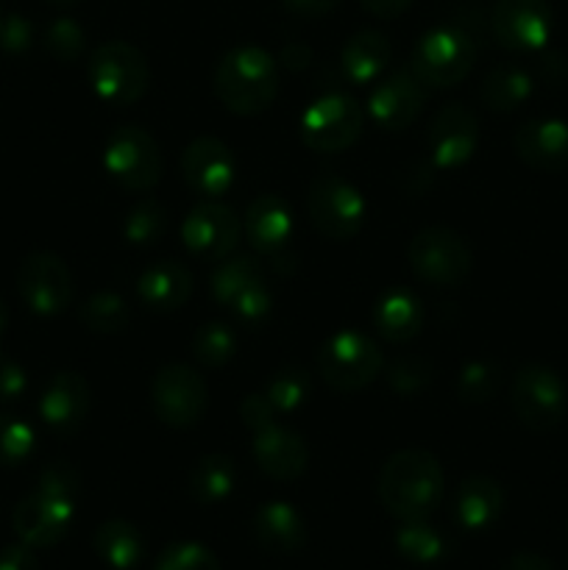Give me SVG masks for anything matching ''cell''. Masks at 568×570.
<instances>
[{
    "mask_svg": "<svg viewBox=\"0 0 568 570\" xmlns=\"http://www.w3.org/2000/svg\"><path fill=\"white\" fill-rule=\"evenodd\" d=\"M182 176L193 193L217 200L234 187L237 159L232 148L215 137H198L182 154Z\"/></svg>",
    "mask_w": 568,
    "mask_h": 570,
    "instance_id": "2e32d148",
    "label": "cell"
},
{
    "mask_svg": "<svg viewBox=\"0 0 568 570\" xmlns=\"http://www.w3.org/2000/svg\"><path fill=\"white\" fill-rule=\"evenodd\" d=\"M89 81L100 100L128 106L148 89L150 67L139 48L128 42H106L89 56Z\"/></svg>",
    "mask_w": 568,
    "mask_h": 570,
    "instance_id": "277c9868",
    "label": "cell"
},
{
    "mask_svg": "<svg viewBox=\"0 0 568 570\" xmlns=\"http://www.w3.org/2000/svg\"><path fill=\"white\" fill-rule=\"evenodd\" d=\"M245 234L256 250L278 256L293 237V215L278 195H259L245 212Z\"/></svg>",
    "mask_w": 568,
    "mask_h": 570,
    "instance_id": "7402d4cb",
    "label": "cell"
},
{
    "mask_svg": "<svg viewBox=\"0 0 568 570\" xmlns=\"http://www.w3.org/2000/svg\"><path fill=\"white\" fill-rule=\"evenodd\" d=\"M139 298L156 312H173L193 295V276L176 262H156L139 276Z\"/></svg>",
    "mask_w": 568,
    "mask_h": 570,
    "instance_id": "cb8c5ba5",
    "label": "cell"
},
{
    "mask_svg": "<svg viewBox=\"0 0 568 570\" xmlns=\"http://www.w3.org/2000/svg\"><path fill=\"white\" fill-rule=\"evenodd\" d=\"M206 384L193 367L167 365L161 367L150 384V404L156 417L167 426L187 429L198 423L206 412Z\"/></svg>",
    "mask_w": 568,
    "mask_h": 570,
    "instance_id": "8fae6325",
    "label": "cell"
},
{
    "mask_svg": "<svg viewBox=\"0 0 568 570\" xmlns=\"http://www.w3.org/2000/svg\"><path fill=\"white\" fill-rule=\"evenodd\" d=\"M17 289L26 306L37 315H59L72 301L70 267L56 254L39 250L22 259L17 271Z\"/></svg>",
    "mask_w": 568,
    "mask_h": 570,
    "instance_id": "7c38bea8",
    "label": "cell"
},
{
    "mask_svg": "<svg viewBox=\"0 0 568 570\" xmlns=\"http://www.w3.org/2000/svg\"><path fill=\"white\" fill-rule=\"evenodd\" d=\"M382 351L360 332H340L317 354V367L334 390H362L382 373Z\"/></svg>",
    "mask_w": 568,
    "mask_h": 570,
    "instance_id": "ba28073f",
    "label": "cell"
},
{
    "mask_svg": "<svg viewBox=\"0 0 568 570\" xmlns=\"http://www.w3.org/2000/svg\"><path fill=\"white\" fill-rule=\"evenodd\" d=\"M215 92L234 115H259L278 92L276 61L256 45L228 50L215 70Z\"/></svg>",
    "mask_w": 568,
    "mask_h": 570,
    "instance_id": "7a4b0ae2",
    "label": "cell"
},
{
    "mask_svg": "<svg viewBox=\"0 0 568 570\" xmlns=\"http://www.w3.org/2000/svg\"><path fill=\"white\" fill-rule=\"evenodd\" d=\"M232 312L239 317V321L248 323V326H256L259 321H265L267 312H271V293H267L265 282L245 289V293L234 301Z\"/></svg>",
    "mask_w": 568,
    "mask_h": 570,
    "instance_id": "b9f144b4",
    "label": "cell"
},
{
    "mask_svg": "<svg viewBox=\"0 0 568 570\" xmlns=\"http://www.w3.org/2000/svg\"><path fill=\"white\" fill-rule=\"evenodd\" d=\"M421 301L410 289H390L373 306V326L390 343H407L421 332Z\"/></svg>",
    "mask_w": 568,
    "mask_h": 570,
    "instance_id": "d4e9b609",
    "label": "cell"
},
{
    "mask_svg": "<svg viewBox=\"0 0 568 570\" xmlns=\"http://www.w3.org/2000/svg\"><path fill=\"white\" fill-rule=\"evenodd\" d=\"M37 490H45V493H53V495H61V499L76 501L78 473L72 471L70 465H65V462H56V465L45 468V473H42V479H39Z\"/></svg>",
    "mask_w": 568,
    "mask_h": 570,
    "instance_id": "7bdbcfd3",
    "label": "cell"
},
{
    "mask_svg": "<svg viewBox=\"0 0 568 570\" xmlns=\"http://www.w3.org/2000/svg\"><path fill=\"white\" fill-rule=\"evenodd\" d=\"M239 415H243L245 426H248L251 432H256V429L273 423V415H276V412L267 404L265 395H248V399L243 401V406H239Z\"/></svg>",
    "mask_w": 568,
    "mask_h": 570,
    "instance_id": "bcb514c9",
    "label": "cell"
},
{
    "mask_svg": "<svg viewBox=\"0 0 568 570\" xmlns=\"http://www.w3.org/2000/svg\"><path fill=\"white\" fill-rule=\"evenodd\" d=\"M165 228H167V212L161 209V204H156V200H139V204L128 212L123 234H126V239L131 245L145 248V245L159 243Z\"/></svg>",
    "mask_w": 568,
    "mask_h": 570,
    "instance_id": "d590c367",
    "label": "cell"
},
{
    "mask_svg": "<svg viewBox=\"0 0 568 570\" xmlns=\"http://www.w3.org/2000/svg\"><path fill=\"white\" fill-rule=\"evenodd\" d=\"M479 145V122L471 109L449 104L429 128V156L438 170H457L473 156Z\"/></svg>",
    "mask_w": 568,
    "mask_h": 570,
    "instance_id": "ac0fdd59",
    "label": "cell"
},
{
    "mask_svg": "<svg viewBox=\"0 0 568 570\" xmlns=\"http://www.w3.org/2000/svg\"><path fill=\"white\" fill-rule=\"evenodd\" d=\"M501 376L499 367L488 360H473L468 362L460 371V379H457V393H460L462 401L468 404H484L496 395L499 390Z\"/></svg>",
    "mask_w": 568,
    "mask_h": 570,
    "instance_id": "8d00e7d4",
    "label": "cell"
},
{
    "mask_svg": "<svg viewBox=\"0 0 568 570\" xmlns=\"http://www.w3.org/2000/svg\"><path fill=\"white\" fill-rule=\"evenodd\" d=\"M154 570H221V562L200 543H173L156 557Z\"/></svg>",
    "mask_w": 568,
    "mask_h": 570,
    "instance_id": "f35d334b",
    "label": "cell"
},
{
    "mask_svg": "<svg viewBox=\"0 0 568 570\" xmlns=\"http://www.w3.org/2000/svg\"><path fill=\"white\" fill-rule=\"evenodd\" d=\"M362 9L371 11L373 17H382V20H393V17L404 14L412 6V0H360Z\"/></svg>",
    "mask_w": 568,
    "mask_h": 570,
    "instance_id": "681fc988",
    "label": "cell"
},
{
    "mask_svg": "<svg viewBox=\"0 0 568 570\" xmlns=\"http://www.w3.org/2000/svg\"><path fill=\"white\" fill-rule=\"evenodd\" d=\"M306 395H310V379L301 367H282L265 387L267 404L273 406V412H284V415L298 412Z\"/></svg>",
    "mask_w": 568,
    "mask_h": 570,
    "instance_id": "d6a6232c",
    "label": "cell"
},
{
    "mask_svg": "<svg viewBox=\"0 0 568 570\" xmlns=\"http://www.w3.org/2000/svg\"><path fill=\"white\" fill-rule=\"evenodd\" d=\"M0 570H39L31 546H6L0 551Z\"/></svg>",
    "mask_w": 568,
    "mask_h": 570,
    "instance_id": "7dc6e473",
    "label": "cell"
},
{
    "mask_svg": "<svg viewBox=\"0 0 568 570\" xmlns=\"http://www.w3.org/2000/svg\"><path fill=\"white\" fill-rule=\"evenodd\" d=\"M254 460L262 471L278 482H293L306 471L310 451L306 443L287 426L276 421L254 432Z\"/></svg>",
    "mask_w": 568,
    "mask_h": 570,
    "instance_id": "d6986e66",
    "label": "cell"
},
{
    "mask_svg": "<svg viewBox=\"0 0 568 570\" xmlns=\"http://www.w3.org/2000/svg\"><path fill=\"white\" fill-rule=\"evenodd\" d=\"M512 412L532 432H549L566 415V387L551 367L527 365L512 382Z\"/></svg>",
    "mask_w": 568,
    "mask_h": 570,
    "instance_id": "30bf717a",
    "label": "cell"
},
{
    "mask_svg": "<svg viewBox=\"0 0 568 570\" xmlns=\"http://www.w3.org/2000/svg\"><path fill=\"white\" fill-rule=\"evenodd\" d=\"M237 484V465L226 454H206L189 473V490L200 504H221Z\"/></svg>",
    "mask_w": 568,
    "mask_h": 570,
    "instance_id": "f1b7e54d",
    "label": "cell"
},
{
    "mask_svg": "<svg viewBox=\"0 0 568 570\" xmlns=\"http://www.w3.org/2000/svg\"><path fill=\"white\" fill-rule=\"evenodd\" d=\"M104 165L117 184L134 193L154 187L165 170L156 139L137 126H120L111 131L104 148Z\"/></svg>",
    "mask_w": 568,
    "mask_h": 570,
    "instance_id": "52a82bcc",
    "label": "cell"
},
{
    "mask_svg": "<svg viewBox=\"0 0 568 570\" xmlns=\"http://www.w3.org/2000/svg\"><path fill=\"white\" fill-rule=\"evenodd\" d=\"M0 26H3V14H0Z\"/></svg>",
    "mask_w": 568,
    "mask_h": 570,
    "instance_id": "db71d44e",
    "label": "cell"
},
{
    "mask_svg": "<svg viewBox=\"0 0 568 570\" xmlns=\"http://www.w3.org/2000/svg\"><path fill=\"white\" fill-rule=\"evenodd\" d=\"M95 551L104 562H109L111 568L117 570H131L139 566L145 554V543L143 534L137 532V527H131L128 521H106L95 529Z\"/></svg>",
    "mask_w": 568,
    "mask_h": 570,
    "instance_id": "83f0119b",
    "label": "cell"
},
{
    "mask_svg": "<svg viewBox=\"0 0 568 570\" xmlns=\"http://www.w3.org/2000/svg\"><path fill=\"white\" fill-rule=\"evenodd\" d=\"M306 206H310L312 226L329 239L356 237L368 212L360 189L332 173L312 178Z\"/></svg>",
    "mask_w": 568,
    "mask_h": 570,
    "instance_id": "8992f818",
    "label": "cell"
},
{
    "mask_svg": "<svg viewBox=\"0 0 568 570\" xmlns=\"http://www.w3.org/2000/svg\"><path fill=\"white\" fill-rule=\"evenodd\" d=\"M365 115L351 95L332 92L317 98L301 117L304 142L317 154H337L360 139Z\"/></svg>",
    "mask_w": 568,
    "mask_h": 570,
    "instance_id": "9c48e42d",
    "label": "cell"
},
{
    "mask_svg": "<svg viewBox=\"0 0 568 570\" xmlns=\"http://www.w3.org/2000/svg\"><path fill=\"white\" fill-rule=\"evenodd\" d=\"M237 348V334L226 323H206L193 337V354L204 367L226 365Z\"/></svg>",
    "mask_w": 568,
    "mask_h": 570,
    "instance_id": "e575fe53",
    "label": "cell"
},
{
    "mask_svg": "<svg viewBox=\"0 0 568 570\" xmlns=\"http://www.w3.org/2000/svg\"><path fill=\"white\" fill-rule=\"evenodd\" d=\"M532 95V78L521 67H496L482 83V100L493 111H512Z\"/></svg>",
    "mask_w": 568,
    "mask_h": 570,
    "instance_id": "f546056e",
    "label": "cell"
},
{
    "mask_svg": "<svg viewBox=\"0 0 568 570\" xmlns=\"http://www.w3.org/2000/svg\"><path fill=\"white\" fill-rule=\"evenodd\" d=\"M89 384L78 373H56L39 399V415L53 432L72 434L89 415Z\"/></svg>",
    "mask_w": 568,
    "mask_h": 570,
    "instance_id": "ffe728a7",
    "label": "cell"
},
{
    "mask_svg": "<svg viewBox=\"0 0 568 570\" xmlns=\"http://www.w3.org/2000/svg\"><path fill=\"white\" fill-rule=\"evenodd\" d=\"M256 540L273 554H295L306 543V523L293 504L271 501L254 518Z\"/></svg>",
    "mask_w": 568,
    "mask_h": 570,
    "instance_id": "603a6c76",
    "label": "cell"
},
{
    "mask_svg": "<svg viewBox=\"0 0 568 570\" xmlns=\"http://www.w3.org/2000/svg\"><path fill=\"white\" fill-rule=\"evenodd\" d=\"M6 321H9V315H6V306H3V301H0V340H3V332H6Z\"/></svg>",
    "mask_w": 568,
    "mask_h": 570,
    "instance_id": "816d5d0a",
    "label": "cell"
},
{
    "mask_svg": "<svg viewBox=\"0 0 568 570\" xmlns=\"http://www.w3.org/2000/svg\"><path fill=\"white\" fill-rule=\"evenodd\" d=\"M31 22L20 14L6 17L3 26H0V45L9 53H22V50L31 48Z\"/></svg>",
    "mask_w": 568,
    "mask_h": 570,
    "instance_id": "ee69618b",
    "label": "cell"
},
{
    "mask_svg": "<svg viewBox=\"0 0 568 570\" xmlns=\"http://www.w3.org/2000/svg\"><path fill=\"white\" fill-rule=\"evenodd\" d=\"M45 48L59 61H76L84 53V31L70 17H59L45 31Z\"/></svg>",
    "mask_w": 568,
    "mask_h": 570,
    "instance_id": "ab89813d",
    "label": "cell"
},
{
    "mask_svg": "<svg viewBox=\"0 0 568 570\" xmlns=\"http://www.w3.org/2000/svg\"><path fill=\"white\" fill-rule=\"evenodd\" d=\"M407 256L415 276L434 287H457L473 265V254L466 239L443 226L423 228L421 234H415Z\"/></svg>",
    "mask_w": 568,
    "mask_h": 570,
    "instance_id": "5b68a950",
    "label": "cell"
},
{
    "mask_svg": "<svg viewBox=\"0 0 568 570\" xmlns=\"http://www.w3.org/2000/svg\"><path fill=\"white\" fill-rule=\"evenodd\" d=\"M37 449V434L28 423L11 415H0V465H22Z\"/></svg>",
    "mask_w": 568,
    "mask_h": 570,
    "instance_id": "74e56055",
    "label": "cell"
},
{
    "mask_svg": "<svg viewBox=\"0 0 568 570\" xmlns=\"http://www.w3.org/2000/svg\"><path fill=\"white\" fill-rule=\"evenodd\" d=\"M72 515H76V501L37 490L17 504L14 532L31 549H50L65 538Z\"/></svg>",
    "mask_w": 568,
    "mask_h": 570,
    "instance_id": "e0dca14e",
    "label": "cell"
},
{
    "mask_svg": "<svg viewBox=\"0 0 568 570\" xmlns=\"http://www.w3.org/2000/svg\"><path fill=\"white\" fill-rule=\"evenodd\" d=\"M262 282V267L251 256H234V259H221L217 271L212 273V295L223 306L232 309L234 301L248 287Z\"/></svg>",
    "mask_w": 568,
    "mask_h": 570,
    "instance_id": "4dcf8cb0",
    "label": "cell"
},
{
    "mask_svg": "<svg viewBox=\"0 0 568 570\" xmlns=\"http://www.w3.org/2000/svg\"><path fill=\"white\" fill-rule=\"evenodd\" d=\"M423 100H427V83L410 67H401L373 87L368 98V115L382 131H401L421 115Z\"/></svg>",
    "mask_w": 568,
    "mask_h": 570,
    "instance_id": "5bb4252c",
    "label": "cell"
},
{
    "mask_svg": "<svg viewBox=\"0 0 568 570\" xmlns=\"http://www.w3.org/2000/svg\"><path fill=\"white\" fill-rule=\"evenodd\" d=\"M505 507V493L490 476H471L457 490V521L471 532L488 529Z\"/></svg>",
    "mask_w": 568,
    "mask_h": 570,
    "instance_id": "484cf974",
    "label": "cell"
},
{
    "mask_svg": "<svg viewBox=\"0 0 568 570\" xmlns=\"http://www.w3.org/2000/svg\"><path fill=\"white\" fill-rule=\"evenodd\" d=\"M81 321L89 332L115 334L120 332V328H126L128 306L117 293H95L92 298L84 304Z\"/></svg>",
    "mask_w": 568,
    "mask_h": 570,
    "instance_id": "836d02e7",
    "label": "cell"
},
{
    "mask_svg": "<svg viewBox=\"0 0 568 570\" xmlns=\"http://www.w3.org/2000/svg\"><path fill=\"white\" fill-rule=\"evenodd\" d=\"M26 371L17 362L0 356V401H14L26 393Z\"/></svg>",
    "mask_w": 568,
    "mask_h": 570,
    "instance_id": "f6af8a7d",
    "label": "cell"
},
{
    "mask_svg": "<svg viewBox=\"0 0 568 570\" xmlns=\"http://www.w3.org/2000/svg\"><path fill=\"white\" fill-rule=\"evenodd\" d=\"M477 65V45L462 28L438 26L423 33L412 48L410 70L427 89H445L460 83Z\"/></svg>",
    "mask_w": 568,
    "mask_h": 570,
    "instance_id": "3957f363",
    "label": "cell"
},
{
    "mask_svg": "<svg viewBox=\"0 0 568 570\" xmlns=\"http://www.w3.org/2000/svg\"><path fill=\"white\" fill-rule=\"evenodd\" d=\"M182 239L189 254L206 262H221L237 248L239 220L221 200H204L184 220Z\"/></svg>",
    "mask_w": 568,
    "mask_h": 570,
    "instance_id": "9a60e30c",
    "label": "cell"
},
{
    "mask_svg": "<svg viewBox=\"0 0 568 570\" xmlns=\"http://www.w3.org/2000/svg\"><path fill=\"white\" fill-rule=\"evenodd\" d=\"M555 14L546 0H499L490 14V28L499 45L516 53L540 50L551 37Z\"/></svg>",
    "mask_w": 568,
    "mask_h": 570,
    "instance_id": "4fadbf2b",
    "label": "cell"
},
{
    "mask_svg": "<svg viewBox=\"0 0 568 570\" xmlns=\"http://www.w3.org/2000/svg\"><path fill=\"white\" fill-rule=\"evenodd\" d=\"M282 3L295 17H323L337 9L340 0H282Z\"/></svg>",
    "mask_w": 568,
    "mask_h": 570,
    "instance_id": "c3c4849f",
    "label": "cell"
},
{
    "mask_svg": "<svg viewBox=\"0 0 568 570\" xmlns=\"http://www.w3.org/2000/svg\"><path fill=\"white\" fill-rule=\"evenodd\" d=\"M443 495V468L429 451L407 449L379 473V499L399 521H423Z\"/></svg>",
    "mask_w": 568,
    "mask_h": 570,
    "instance_id": "6da1fadb",
    "label": "cell"
},
{
    "mask_svg": "<svg viewBox=\"0 0 568 570\" xmlns=\"http://www.w3.org/2000/svg\"><path fill=\"white\" fill-rule=\"evenodd\" d=\"M507 570H555V568H551V562L546 560V557L532 554V551H521V554L512 557Z\"/></svg>",
    "mask_w": 568,
    "mask_h": 570,
    "instance_id": "f907efd6",
    "label": "cell"
},
{
    "mask_svg": "<svg viewBox=\"0 0 568 570\" xmlns=\"http://www.w3.org/2000/svg\"><path fill=\"white\" fill-rule=\"evenodd\" d=\"M516 154L529 167L543 173H560L568 167V122L543 117V120H529L512 137Z\"/></svg>",
    "mask_w": 568,
    "mask_h": 570,
    "instance_id": "44dd1931",
    "label": "cell"
},
{
    "mask_svg": "<svg viewBox=\"0 0 568 570\" xmlns=\"http://www.w3.org/2000/svg\"><path fill=\"white\" fill-rule=\"evenodd\" d=\"M395 549L418 566H432L445 554L443 538L423 521H404V527L395 532Z\"/></svg>",
    "mask_w": 568,
    "mask_h": 570,
    "instance_id": "1f68e13d",
    "label": "cell"
},
{
    "mask_svg": "<svg viewBox=\"0 0 568 570\" xmlns=\"http://www.w3.org/2000/svg\"><path fill=\"white\" fill-rule=\"evenodd\" d=\"M429 376H432V367L421 356H399V360L390 365V387L401 395H415L427 387Z\"/></svg>",
    "mask_w": 568,
    "mask_h": 570,
    "instance_id": "60d3db41",
    "label": "cell"
},
{
    "mask_svg": "<svg viewBox=\"0 0 568 570\" xmlns=\"http://www.w3.org/2000/svg\"><path fill=\"white\" fill-rule=\"evenodd\" d=\"M48 3H53V6H72V3H78V0H48Z\"/></svg>",
    "mask_w": 568,
    "mask_h": 570,
    "instance_id": "f5cc1de1",
    "label": "cell"
},
{
    "mask_svg": "<svg viewBox=\"0 0 568 570\" xmlns=\"http://www.w3.org/2000/svg\"><path fill=\"white\" fill-rule=\"evenodd\" d=\"M390 56H393V48H390L388 37L368 28V31L354 33V37L345 42L343 70L354 83H371L376 81L384 72V67L390 65Z\"/></svg>",
    "mask_w": 568,
    "mask_h": 570,
    "instance_id": "4316f807",
    "label": "cell"
}]
</instances>
